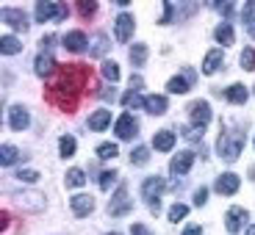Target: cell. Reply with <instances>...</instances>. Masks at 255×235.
I'll list each match as a JSON object with an SVG mask.
<instances>
[{"label":"cell","instance_id":"1","mask_svg":"<svg viewBox=\"0 0 255 235\" xmlns=\"http://www.w3.org/2000/svg\"><path fill=\"white\" fill-rule=\"evenodd\" d=\"M89 67L86 64H70V67H61V70L53 75L50 80V100L56 102L58 108L72 111L78 105V94H81L86 86H89Z\"/></svg>","mask_w":255,"mask_h":235},{"label":"cell","instance_id":"2","mask_svg":"<svg viewBox=\"0 0 255 235\" xmlns=\"http://www.w3.org/2000/svg\"><path fill=\"white\" fill-rule=\"evenodd\" d=\"M242 147H244V133L242 130H233V127H225L222 125V136H219V155L225 160H236L242 155Z\"/></svg>","mask_w":255,"mask_h":235},{"label":"cell","instance_id":"3","mask_svg":"<svg viewBox=\"0 0 255 235\" xmlns=\"http://www.w3.org/2000/svg\"><path fill=\"white\" fill-rule=\"evenodd\" d=\"M161 191H164V180H161L158 174H153V177H147L144 183H141V197H144V202L150 205L153 213H158V210H161V202H158Z\"/></svg>","mask_w":255,"mask_h":235},{"label":"cell","instance_id":"4","mask_svg":"<svg viewBox=\"0 0 255 235\" xmlns=\"http://www.w3.org/2000/svg\"><path fill=\"white\" fill-rule=\"evenodd\" d=\"M14 205L22 210H28V213H39V210H45V197L39 194V191H17V194H11Z\"/></svg>","mask_w":255,"mask_h":235},{"label":"cell","instance_id":"5","mask_svg":"<svg viewBox=\"0 0 255 235\" xmlns=\"http://www.w3.org/2000/svg\"><path fill=\"white\" fill-rule=\"evenodd\" d=\"M70 14V8L64 3H50V0H39L36 3V22H47V19H64Z\"/></svg>","mask_w":255,"mask_h":235},{"label":"cell","instance_id":"6","mask_svg":"<svg viewBox=\"0 0 255 235\" xmlns=\"http://www.w3.org/2000/svg\"><path fill=\"white\" fill-rule=\"evenodd\" d=\"M189 119H191V125H194V130H203V127L211 122V105L205 100L191 102L189 105Z\"/></svg>","mask_w":255,"mask_h":235},{"label":"cell","instance_id":"7","mask_svg":"<svg viewBox=\"0 0 255 235\" xmlns=\"http://www.w3.org/2000/svg\"><path fill=\"white\" fill-rule=\"evenodd\" d=\"M130 208H133V202L128 199V188H125V185H120L117 197L111 199V205H109V213H111V216H125V213H130Z\"/></svg>","mask_w":255,"mask_h":235},{"label":"cell","instance_id":"8","mask_svg":"<svg viewBox=\"0 0 255 235\" xmlns=\"http://www.w3.org/2000/svg\"><path fill=\"white\" fill-rule=\"evenodd\" d=\"M136 130H139V122H136L130 114H122L120 119H117V125H114V133L120 136V139H125V141L133 139Z\"/></svg>","mask_w":255,"mask_h":235},{"label":"cell","instance_id":"9","mask_svg":"<svg viewBox=\"0 0 255 235\" xmlns=\"http://www.w3.org/2000/svg\"><path fill=\"white\" fill-rule=\"evenodd\" d=\"M133 17L130 14H120V17L114 19V33H117V42H128L130 39V33H133Z\"/></svg>","mask_w":255,"mask_h":235},{"label":"cell","instance_id":"10","mask_svg":"<svg viewBox=\"0 0 255 235\" xmlns=\"http://www.w3.org/2000/svg\"><path fill=\"white\" fill-rule=\"evenodd\" d=\"M191 163H194V153H189V150H183L180 155H175L172 163H169V172L175 174V177H180V174H186L191 169Z\"/></svg>","mask_w":255,"mask_h":235},{"label":"cell","instance_id":"11","mask_svg":"<svg viewBox=\"0 0 255 235\" xmlns=\"http://www.w3.org/2000/svg\"><path fill=\"white\" fill-rule=\"evenodd\" d=\"M3 22H8L14 31H28V14L19 8H3Z\"/></svg>","mask_w":255,"mask_h":235},{"label":"cell","instance_id":"12","mask_svg":"<svg viewBox=\"0 0 255 235\" xmlns=\"http://www.w3.org/2000/svg\"><path fill=\"white\" fill-rule=\"evenodd\" d=\"M191 83H194V72H191V70H183V75L172 78V80L166 83V89L172 91V94H186Z\"/></svg>","mask_w":255,"mask_h":235},{"label":"cell","instance_id":"13","mask_svg":"<svg viewBox=\"0 0 255 235\" xmlns=\"http://www.w3.org/2000/svg\"><path fill=\"white\" fill-rule=\"evenodd\" d=\"M70 208L75 216H89L92 210H95V199L89 197V194H78V197L70 199Z\"/></svg>","mask_w":255,"mask_h":235},{"label":"cell","instance_id":"14","mask_svg":"<svg viewBox=\"0 0 255 235\" xmlns=\"http://www.w3.org/2000/svg\"><path fill=\"white\" fill-rule=\"evenodd\" d=\"M86 45H89V39H86L83 31H70L67 36H64V47H67L70 53H83Z\"/></svg>","mask_w":255,"mask_h":235},{"label":"cell","instance_id":"15","mask_svg":"<svg viewBox=\"0 0 255 235\" xmlns=\"http://www.w3.org/2000/svg\"><path fill=\"white\" fill-rule=\"evenodd\" d=\"M8 125H11L14 130H25V127L31 125V116H28V111L22 108V105H14V108L8 111Z\"/></svg>","mask_w":255,"mask_h":235},{"label":"cell","instance_id":"16","mask_svg":"<svg viewBox=\"0 0 255 235\" xmlns=\"http://www.w3.org/2000/svg\"><path fill=\"white\" fill-rule=\"evenodd\" d=\"M141 108H144L147 114H153V116L166 114V97H161V94H147V97H144V105H141Z\"/></svg>","mask_w":255,"mask_h":235},{"label":"cell","instance_id":"17","mask_svg":"<svg viewBox=\"0 0 255 235\" xmlns=\"http://www.w3.org/2000/svg\"><path fill=\"white\" fill-rule=\"evenodd\" d=\"M225 222H228V233H239V230L244 227V222H247V210L244 208H230Z\"/></svg>","mask_w":255,"mask_h":235},{"label":"cell","instance_id":"18","mask_svg":"<svg viewBox=\"0 0 255 235\" xmlns=\"http://www.w3.org/2000/svg\"><path fill=\"white\" fill-rule=\"evenodd\" d=\"M153 147L158 150V153H169L175 147V133L172 130H158V133L153 136Z\"/></svg>","mask_w":255,"mask_h":235},{"label":"cell","instance_id":"19","mask_svg":"<svg viewBox=\"0 0 255 235\" xmlns=\"http://www.w3.org/2000/svg\"><path fill=\"white\" fill-rule=\"evenodd\" d=\"M214 188L219 191V194H236L239 191V177L233 172H228V174H222V177H217V185Z\"/></svg>","mask_w":255,"mask_h":235},{"label":"cell","instance_id":"20","mask_svg":"<svg viewBox=\"0 0 255 235\" xmlns=\"http://www.w3.org/2000/svg\"><path fill=\"white\" fill-rule=\"evenodd\" d=\"M53 70H56V61H53V56L42 50V53L36 56V75H39V78H47Z\"/></svg>","mask_w":255,"mask_h":235},{"label":"cell","instance_id":"21","mask_svg":"<svg viewBox=\"0 0 255 235\" xmlns=\"http://www.w3.org/2000/svg\"><path fill=\"white\" fill-rule=\"evenodd\" d=\"M222 58H225L222 50H211L208 56H205V61H203V72H205V75H214V72L222 67Z\"/></svg>","mask_w":255,"mask_h":235},{"label":"cell","instance_id":"22","mask_svg":"<svg viewBox=\"0 0 255 235\" xmlns=\"http://www.w3.org/2000/svg\"><path fill=\"white\" fill-rule=\"evenodd\" d=\"M111 125V111H95L89 119V127L95 130V133H100V130H106V127Z\"/></svg>","mask_w":255,"mask_h":235},{"label":"cell","instance_id":"23","mask_svg":"<svg viewBox=\"0 0 255 235\" xmlns=\"http://www.w3.org/2000/svg\"><path fill=\"white\" fill-rule=\"evenodd\" d=\"M109 39H106V33H95V36H92V56H106V53H109Z\"/></svg>","mask_w":255,"mask_h":235},{"label":"cell","instance_id":"24","mask_svg":"<svg viewBox=\"0 0 255 235\" xmlns=\"http://www.w3.org/2000/svg\"><path fill=\"white\" fill-rule=\"evenodd\" d=\"M242 19H244V28H247V33H250V36H255V0L244 6Z\"/></svg>","mask_w":255,"mask_h":235},{"label":"cell","instance_id":"25","mask_svg":"<svg viewBox=\"0 0 255 235\" xmlns=\"http://www.w3.org/2000/svg\"><path fill=\"white\" fill-rule=\"evenodd\" d=\"M228 100L236 102V105L247 102V86H242V83H233V86L228 89Z\"/></svg>","mask_w":255,"mask_h":235},{"label":"cell","instance_id":"26","mask_svg":"<svg viewBox=\"0 0 255 235\" xmlns=\"http://www.w3.org/2000/svg\"><path fill=\"white\" fill-rule=\"evenodd\" d=\"M19 158H22L19 150H17V147H11V144H6V147H3V153H0V163H3V166H14Z\"/></svg>","mask_w":255,"mask_h":235},{"label":"cell","instance_id":"27","mask_svg":"<svg viewBox=\"0 0 255 235\" xmlns=\"http://www.w3.org/2000/svg\"><path fill=\"white\" fill-rule=\"evenodd\" d=\"M214 36H217L219 45H233V28H230V22H222V25L214 31Z\"/></svg>","mask_w":255,"mask_h":235},{"label":"cell","instance_id":"28","mask_svg":"<svg viewBox=\"0 0 255 235\" xmlns=\"http://www.w3.org/2000/svg\"><path fill=\"white\" fill-rule=\"evenodd\" d=\"M75 139L72 136H61L58 139V153H61V158H70V155H75Z\"/></svg>","mask_w":255,"mask_h":235},{"label":"cell","instance_id":"29","mask_svg":"<svg viewBox=\"0 0 255 235\" xmlns=\"http://www.w3.org/2000/svg\"><path fill=\"white\" fill-rule=\"evenodd\" d=\"M0 47H3V53H6V56H17V53L22 50V45H19V39H17V36H3Z\"/></svg>","mask_w":255,"mask_h":235},{"label":"cell","instance_id":"30","mask_svg":"<svg viewBox=\"0 0 255 235\" xmlns=\"http://www.w3.org/2000/svg\"><path fill=\"white\" fill-rule=\"evenodd\" d=\"M103 78H106V80H120V64L117 61H106L103 64Z\"/></svg>","mask_w":255,"mask_h":235},{"label":"cell","instance_id":"31","mask_svg":"<svg viewBox=\"0 0 255 235\" xmlns=\"http://www.w3.org/2000/svg\"><path fill=\"white\" fill-rule=\"evenodd\" d=\"M117 155H120L117 144H100L97 147V158L100 160H111V158H117Z\"/></svg>","mask_w":255,"mask_h":235},{"label":"cell","instance_id":"32","mask_svg":"<svg viewBox=\"0 0 255 235\" xmlns=\"http://www.w3.org/2000/svg\"><path fill=\"white\" fill-rule=\"evenodd\" d=\"M130 61H133L136 67H141V64L147 61V47L144 45H133V47H130Z\"/></svg>","mask_w":255,"mask_h":235},{"label":"cell","instance_id":"33","mask_svg":"<svg viewBox=\"0 0 255 235\" xmlns=\"http://www.w3.org/2000/svg\"><path fill=\"white\" fill-rule=\"evenodd\" d=\"M130 160H133L136 166H144L147 160H150V150H147V147H136L133 153H130Z\"/></svg>","mask_w":255,"mask_h":235},{"label":"cell","instance_id":"34","mask_svg":"<svg viewBox=\"0 0 255 235\" xmlns=\"http://www.w3.org/2000/svg\"><path fill=\"white\" fill-rule=\"evenodd\" d=\"M86 183V174L81 172V169H70L67 172V185H72V188H78V185Z\"/></svg>","mask_w":255,"mask_h":235},{"label":"cell","instance_id":"35","mask_svg":"<svg viewBox=\"0 0 255 235\" xmlns=\"http://www.w3.org/2000/svg\"><path fill=\"white\" fill-rule=\"evenodd\" d=\"M186 213H189V208H186V205H172V208H169V222H175L178 224L180 219H186Z\"/></svg>","mask_w":255,"mask_h":235},{"label":"cell","instance_id":"36","mask_svg":"<svg viewBox=\"0 0 255 235\" xmlns=\"http://www.w3.org/2000/svg\"><path fill=\"white\" fill-rule=\"evenodd\" d=\"M242 70H255V50L253 47H247V50L242 53Z\"/></svg>","mask_w":255,"mask_h":235},{"label":"cell","instance_id":"37","mask_svg":"<svg viewBox=\"0 0 255 235\" xmlns=\"http://www.w3.org/2000/svg\"><path fill=\"white\" fill-rule=\"evenodd\" d=\"M78 11H81V17H92V14L97 11V3L95 0H92V3L89 0H81V3H78Z\"/></svg>","mask_w":255,"mask_h":235},{"label":"cell","instance_id":"38","mask_svg":"<svg viewBox=\"0 0 255 235\" xmlns=\"http://www.w3.org/2000/svg\"><path fill=\"white\" fill-rule=\"evenodd\" d=\"M17 180L19 183H36L39 172H33V169H22V172H17Z\"/></svg>","mask_w":255,"mask_h":235},{"label":"cell","instance_id":"39","mask_svg":"<svg viewBox=\"0 0 255 235\" xmlns=\"http://www.w3.org/2000/svg\"><path fill=\"white\" fill-rule=\"evenodd\" d=\"M114 183H117V174H114V172H103V174H100V188H103V191H109Z\"/></svg>","mask_w":255,"mask_h":235},{"label":"cell","instance_id":"40","mask_svg":"<svg viewBox=\"0 0 255 235\" xmlns=\"http://www.w3.org/2000/svg\"><path fill=\"white\" fill-rule=\"evenodd\" d=\"M205 199H208V188L203 185V188H197V191H194V205H200V208H203V205H205Z\"/></svg>","mask_w":255,"mask_h":235},{"label":"cell","instance_id":"41","mask_svg":"<svg viewBox=\"0 0 255 235\" xmlns=\"http://www.w3.org/2000/svg\"><path fill=\"white\" fill-rule=\"evenodd\" d=\"M130 235H153V233H150L144 224H133V227H130Z\"/></svg>","mask_w":255,"mask_h":235},{"label":"cell","instance_id":"42","mask_svg":"<svg viewBox=\"0 0 255 235\" xmlns=\"http://www.w3.org/2000/svg\"><path fill=\"white\" fill-rule=\"evenodd\" d=\"M172 11H175V8H172V3H164V19H161L164 25L169 22V19H172Z\"/></svg>","mask_w":255,"mask_h":235},{"label":"cell","instance_id":"43","mask_svg":"<svg viewBox=\"0 0 255 235\" xmlns=\"http://www.w3.org/2000/svg\"><path fill=\"white\" fill-rule=\"evenodd\" d=\"M141 86H144V80H141L139 75H133V78H130V91H139Z\"/></svg>","mask_w":255,"mask_h":235},{"label":"cell","instance_id":"44","mask_svg":"<svg viewBox=\"0 0 255 235\" xmlns=\"http://www.w3.org/2000/svg\"><path fill=\"white\" fill-rule=\"evenodd\" d=\"M217 8L225 14V17H228V14H233V3H217Z\"/></svg>","mask_w":255,"mask_h":235},{"label":"cell","instance_id":"45","mask_svg":"<svg viewBox=\"0 0 255 235\" xmlns=\"http://www.w3.org/2000/svg\"><path fill=\"white\" fill-rule=\"evenodd\" d=\"M183 235H203V230H200L197 227V224H194V227H189V230H186V233Z\"/></svg>","mask_w":255,"mask_h":235},{"label":"cell","instance_id":"46","mask_svg":"<svg viewBox=\"0 0 255 235\" xmlns=\"http://www.w3.org/2000/svg\"><path fill=\"white\" fill-rule=\"evenodd\" d=\"M0 227H8V213H0Z\"/></svg>","mask_w":255,"mask_h":235},{"label":"cell","instance_id":"47","mask_svg":"<svg viewBox=\"0 0 255 235\" xmlns=\"http://www.w3.org/2000/svg\"><path fill=\"white\" fill-rule=\"evenodd\" d=\"M247 235H255V224H253V227H250V230H247Z\"/></svg>","mask_w":255,"mask_h":235},{"label":"cell","instance_id":"48","mask_svg":"<svg viewBox=\"0 0 255 235\" xmlns=\"http://www.w3.org/2000/svg\"><path fill=\"white\" fill-rule=\"evenodd\" d=\"M253 180H255V172H253Z\"/></svg>","mask_w":255,"mask_h":235}]
</instances>
